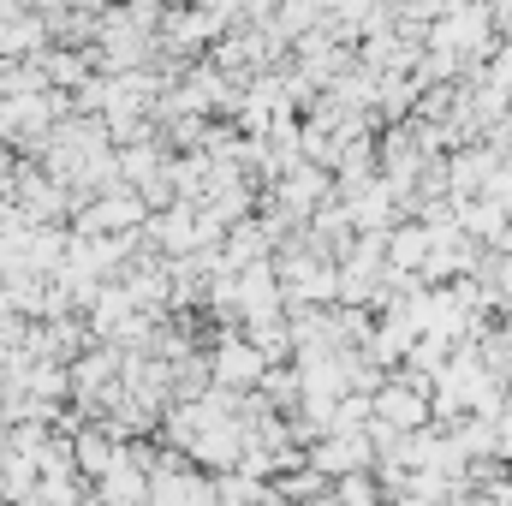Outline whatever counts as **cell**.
Masks as SVG:
<instances>
[{
  "instance_id": "obj_1",
  "label": "cell",
  "mask_w": 512,
  "mask_h": 506,
  "mask_svg": "<svg viewBox=\"0 0 512 506\" xmlns=\"http://www.w3.org/2000/svg\"><path fill=\"white\" fill-rule=\"evenodd\" d=\"M376 423L382 429H423L429 423V381H393L376 387Z\"/></svg>"
},
{
  "instance_id": "obj_2",
  "label": "cell",
  "mask_w": 512,
  "mask_h": 506,
  "mask_svg": "<svg viewBox=\"0 0 512 506\" xmlns=\"http://www.w3.org/2000/svg\"><path fill=\"white\" fill-rule=\"evenodd\" d=\"M215 376L227 381V387H251V381L268 376V358H262L256 346H245V340H227V346L215 352Z\"/></svg>"
},
{
  "instance_id": "obj_3",
  "label": "cell",
  "mask_w": 512,
  "mask_h": 506,
  "mask_svg": "<svg viewBox=\"0 0 512 506\" xmlns=\"http://www.w3.org/2000/svg\"><path fill=\"white\" fill-rule=\"evenodd\" d=\"M387 245V262H393V268H417V262H423V256H429V233H423V227H405V233H382Z\"/></svg>"
}]
</instances>
